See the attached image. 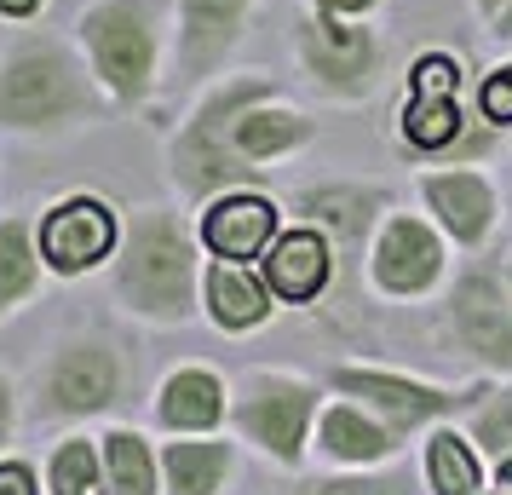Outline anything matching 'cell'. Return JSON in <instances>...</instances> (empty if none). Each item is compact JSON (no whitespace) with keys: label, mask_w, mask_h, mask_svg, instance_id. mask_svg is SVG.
<instances>
[{"label":"cell","mask_w":512,"mask_h":495,"mask_svg":"<svg viewBox=\"0 0 512 495\" xmlns=\"http://www.w3.org/2000/svg\"><path fill=\"white\" fill-rule=\"evenodd\" d=\"M311 455L328 467H386L403 455V432L351 398H328L311 432Z\"/></svg>","instance_id":"obj_18"},{"label":"cell","mask_w":512,"mask_h":495,"mask_svg":"<svg viewBox=\"0 0 512 495\" xmlns=\"http://www.w3.org/2000/svg\"><path fill=\"white\" fill-rule=\"evenodd\" d=\"M47 0H0V18H35Z\"/></svg>","instance_id":"obj_32"},{"label":"cell","mask_w":512,"mask_h":495,"mask_svg":"<svg viewBox=\"0 0 512 495\" xmlns=\"http://www.w3.org/2000/svg\"><path fill=\"white\" fill-rule=\"evenodd\" d=\"M305 6H317V12H334V18H369L380 0H305Z\"/></svg>","instance_id":"obj_31"},{"label":"cell","mask_w":512,"mask_h":495,"mask_svg":"<svg viewBox=\"0 0 512 495\" xmlns=\"http://www.w3.org/2000/svg\"><path fill=\"white\" fill-rule=\"evenodd\" d=\"M507 75H512V64H507Z\"/></svg>","instance_id":"obj_37"},{"label":"cell","mask_w":512,"mask_h":495,"mask_svg":"<svg viewBox=\"0 0 512 495\" xmlns=\"http://www.w3.org/2000/svg\"><path fill=\"white\" fill-rule=\"evenodd\" d=\"M127 398V352L98 329H70L35 363V415L41 421H98Z\"/></svg>","instance_id":"obj_7"},{"label":"cell","mask_w":512,"mask_h":495,"mask_svg":"<svg viewBox=\"0 0 512 495\" xmlns=\"http://www.w3.org/2000/svg\"><path fill=\"white\" fill-rule=\"evenodd\" d=\"M81 58L110 104H144L162 81V12L156 0H93L75 18Z\"/></svg>","instance_id":"obj_6"},{"label":"cell","mask_w":512,"mask_h":495,"mask_svg":"<svg viewBox=\"0 0 512 495\" xmlns=\"http://www.w3.org/2000/svg\"><path fill=\"white\" fill-rule=\"evenodd\" d=\"M179 6V75L213 81L254 24V0H173Z\"/></svg>","instance_id":"obj_16"},{"label":"cell","mask_w":512,"mask_h":495,"mask_svg":"<svg viewBox=\"0 0 512 495\" xmlns=\"http://www.w3.org/2000/svg\"><path fill=\"white\" fill-rule=\"evenodd\" d=\"M150 409H156V426L167 438H202V432H219L231 421V392L208 363H185L156 386Z\"/></svg>","instance_id":"obj_19"},{"label":"cell","mask_w":512,"mask_h":495,"mask_svg":"<svg viewBox=\"0 0 512 495\" xmlns=\"http://www.w3.org/2000/svg\"><path fill=\"white\" fill-rule=\"evenodd\" d=\"M288 495H432L426 490V472H415L403 455L386 467H334L317 478H300Z\"/></svg>","instance_id":"obj_25"},{"label":"cell","mask_w":512,"mask_h":495,"mask_svg":"<svg viewBox=\"0 0 512 495\" xmlns=\"http://www.w3.org/2000/svg\"><path fill=\"white\" fill-rule=\"evenodd\" d=\"M420 202L455 248H484L501 225V190L478 167H426L420 173Z\"/></svg>","instance_id":"obj_13"},{"label":"cell","mask_w":512,"mask_h":495,"mask_svg":"<svg viewBox=\"0 0 512 495\" xmlns=\"http://www.w3.org/2000/svg\"><path fill=\"white\" fill-rule=\"evenodd\" d=\"M369 288L386 300H426L449 277V236L420 213H386L369 242Z\"/></svg>","instance_id":"obj_11"},{"label":"cell","mask_w":512,"mask_h":495,"mask_svg":"<svg viewBox=\"0 0 512 495\" xmlns=\"http://www.w3.org/2000/svg\"><path fill=\"white\" fill-rule=\"evenodd\" d=\"M323 415V386L300 369H242L231 386V432L271 467L300 472Z\"/></svg>","instance_id":"obj_4"},{"label":"cell","mask_w":512,"mask_h":495,"mask_svg":"<svg viewBox=\"0 0 512 495\" xmlns=\"http://www.w3.org/2000/svg\"><path fill=\"white\" fill-rule=\"evenodd\" d=\"M282 300L271 294V283L259 277L254 265L242 260H208L202 271V311L219 334H248L259 323H271V311Z\"/></svg>","instance_id":"obj_20"},{"label":"cell","mask_w":512,"mask_h":495,"mask_svg":"<svg viewBox=\"0 0 512 495\" xmlns=\"http://www.w3.org/2000/svg\"><path fill=\"white\" fill-rule=\"evenodd\" d=\"M420 472H426V490L432 495H478L484 490V461H478V444L466 438L461 421H443L426 432Z\"/></svg>","instance_id":"obj_23"},{"label":"cell","mask_w":512,"mask_h":495,"mask_svg":"<svg viewBox=\"0 0 512 495\" xmlns=\"http://www.w3.org/2000/svg\"><path fill=\"white\" fill-rule=\"evenodd\" d=\"M472 6H478V18H484V24H495V18H501V6H507V0H472Z\"/></svg>","instance_id":"obj_34"},{"label":"cell","mask_w":512,"mask_h":495,"mask_svg":"<svg viewBox=\"0 0 512 495\" xmlns=\"http://www.w3.org/2000/svg\"><path fill=\"white\" fill-rule=\"evenodd\" d=\"M501 283H507V300H512V260H507V277H501Z\"/></svg>","instance_id":"obj_36"},{"label":"cell","mask_w":512,"mask_h":495,"mask_svg":"<svg viewBox=\"0 0 512 495\" xmlns=\"http://www.w3.org/2000/svg\"><path fill=\"white\" fill-rule=\"evenodd\" d=\"M41 271H47V260H41V242H35V219L6 213L0 219V323L35 300Z\"/></svg>","instance_id":"obj_22"},{"label":"cell","mask_w":512,"mask_h":495,"mask_svg":"<svg viewBox=\"0 0 512 495\" xmlns=\"http://www.w3.org/2000/svg\"><path fill=\"white\" fill-rule=\"evenodd\" d=\"M334 271H340V254H334V242L328 231L317 225H282L277 242L265 248V260H259V277L271 283L282 306H311V300H323L328 283H334Z\"/></svg>","instance_id":"obj_17"},{"label":"cell","mask_w":512,"mask_h":495,"mask_svg":"<svg viewBox=\"0 0 512 495\" xmlns=\"http://www.w3.org/2000/svg\"><path fill=\"white\" fill-rule=\"evenodd\" d=\"M495 490L512 495V461H495Z\"/></svg>","instance_id":"obj_35"},{"label":"cell","mask_w":512,"mask_h":495,"mask_svg":"<svg viewBox=\"0 0 512 495\" xmlns=\"http://www.w3.org/2000/svg\"><path fill=\"white\" fill-rule=\"evenodd\" d=\"M277 231H282L277 196H265V190H254V185L225 190V196L202 202V219H196V236H202L208 260L254 265V260H265V248L277 242Z\"/></svg>","instance_id":"obj_15"},{"label":"cell","mask_w":512,"mask_h":495,"mask_svg":"<svg viewBox=\"0 0 512 495\" xmlns=\"http://www.w3.org/2000/svg\"><path fill=\"white\" fill-rule=\"evenodd\" d=\"M121 231H127L121 208L104 202V196H93V190H70V196H58L52 208H41V219H35L41 260H47V271L64 277V283L98 271L104 260H116Z\"/></svg>","instance_id":"obj_10"},{"label":"cell","mask_w":512,"mask_h":495,"mask_svg":"<svg viewBox=\"0 0 512 495\" xmlns=\"http://www.w3.org/2000/svg\"><path fill=\"white\" fill-rule=\"evenodd\" d=\"M443 317L449 334L484 375H507L512 380V300L507 283L484 271V265H466L461 277L443 294Z\"/></svg>","instance_id":"obj_12"},{"label":"cell","mask_w":512,"mask_h":495,"mask_svg":"<svg viewBox=\"0 0 512 495\" xmlns=\"http://www.w3.org/2000/svg\"><path fill=\"white\" fill-rule=\"evenodd\" d=\"M466 438L478 444V455H489V461H512V380H489V392L472 409L461 415Z\"/></svg>","instance_id":"obj_27"},{"label":"cell","mask_w":512,"mask_h":495,"mask_svg":"<svg viewBox=\"0 0 512 495\" xmlns=\"http://www.w3.org/2000/svg\"><path fill=\"white\" fill-rule=\"evenodd\" d=\"M98 449H104L110 495H162V449L139 426H104Z\"/></svg>","instance_id":"obj_24"},{"label":"cell","mask_w":512,"mask_h":495,"mask_svg":"<svg viewBox=\"0 0 512 495\" xmlns=\"http://www.w3.org/2000/svg\"><path fill=\"white\" fill-rule=\"evenodd\" d=\"M116 300L127 317L156 323V329H185L202 311V236L185 225L179 208H150L127 213V231L116 248Z\"/></svg>","instance_id":"obj_2"},{"label":"cell","mask_w":512,"mask_h":495,"mask_svg":"<svg viewBox=\"0 0 512 495\" xmlns=\"http://www.w3.org/2000/svg\"><path fill=\"white\" fill-rule=\"evenodd\" d=\"M478 121H489L495 133L512 127V75L507 70L484 75V87H478Z\"/></svg>","instance_id":"obj_28"},{"label":"cell","mask_w":512,"mask_h":495,"mask_svg":"<svg viewBox=\"0 0 512 495\" xmlns=\"http://www.w3.org/2000/svg\"><path fill=\"white\" fill-rule=\"evenodd\" d=\"M47 490L52 495H110L104 478V449L87 432H64L47 455Z\"/></svg>","instance_id":"obj_26"},{"label":"cell","mask_w":512,"mask_h":495,"mask_svg":"<svg viewBox=\"0 0 512 495\" xmlns=\"http://www.w3.org/2000/svg\"><path fill=\"white\" fill-rule=\"evenodd\" d=\"M294 213H300L305 225L328 231L340 265H357L363 271L374 231L392 213V196L380 185H305V190H294Z\"/></svg>","instance_id":"obj_14"},{"label":"cell","mask_w":512,"mask_h":495,"mask_svg":"<svg viewBox=\"0 0 512 495\" xmlns=\"http://www.w3.org/2000/svg\"><path fill=\"white\" fill-rule=\"evenodd\" d=\"M397 139L426 167H466V156H484L501 133L489 121H472L461 104V58L455 52H420L409 70V98L397 110Z\"/></svg>","instance_id":"obj_5"},{"label":"cell","mask_w":512,"mask_h":495,"mask_svg":"<svg viewBox=\"0 0 512 495\" xmlns=\"http://www.w3.org/2000/svg\"><path fill=\"white\" fill-rule=\"evenodd\" d=\"M0 495H41V478L24 455H0Z\"/></svg>","instance_id":"obj_29"},{"label":"cell","mask_w":512,"mask_h":495,"mask_svg":"<svg viewBox=\"0 0 512 495\" xmlns=\"http://www.w3.org/2000/svg\"><path fill=\"white\" fill-rule=\"evenodd\" d=\"M317 139V121L288 104L277 75L225 70L190 104L179 133L167 139V173L190 202H213L225 190L259 185V173Z\"/></svg>","instance_id":"obj_1"},{"label":"cell","mask_w":512,"mask_h":495,"mask_svg":"<svg viewBox=\"0 0 512 495\" xmlns=\"http://www.w3.org/2000/svg\"><path fill=\"white\" fill-rule=\"evenodd\" d=\"M328 392L363 403L369 415L392 421L403 438H415V432H432L443 421H461L489 392V375L472 380V386H443V380H420V375H403V369H380V363H334Z\"/></svg>","instance_id":"obj_8"},{"label":"cell","mask_w":512,"mask_h":495,"mask_svg":"<svg viewBox=\"0 0 512 495\" xmlns=\"http://www.w3.org/2000/svg\"><path fill=\"white\" fill-rule=\"evenodd\" d=\"M110 110V93L98 87L87 58L75 47L35 35L0 58V133H70L93 127Z\"/></svg>","instance_id":"obj_3"},{"label":"cell","mask_w":512,"mask_h":495,"mask_svg":"<svg viewBox=\"0 0 512 495\" xmlns=\"http://www.w3.org/2000/svg\"><path fill=\"white\" fill-rule=\"evenodd\" d=\"M236 472V444L225 438H167L162 444V495H219Z\"/></svg>","instance_id":"obj_21"},{"label":"cell","mask_w":512,"mask_h":495,"mask_svg":"<svg viewBox=\"0 0 512 495\" xmlns=\"http://www.w3.org/2000/svg\"><path fill=\"white\" fill-rule=\"evenodd\" d=\"M12 432H18V386L12 375H0V455L12 449Z\"/></svg>","instance_id":"obj_30"},{"label":"cell","mask_w":512,"mask_h":495,"mask_svg":"<svg viewBox=\"0 0 512 495\" xmlns=\"http://www.w3.org/2000/svg\"><path fill=\"white\" fill-rule=\"evenodd\" d=\"M489 35H495V41H501V47H512V0H507V6H501V18H495V24H489Z\"/></svg>","instance_id":"obj_33"},{"label":"cell","mask_w":512,"mask_h":495,"mask_svg":"<svg viewBox=\"0 0 512 495\" xmlns=\"http://www.w3.org/2000/svg\"><path fill=\"white\" fill-rule=\"evenodd\" d=\"M294 58L317 93L351 104V98L374 93L386 47H380V29H369V18H334V12L300 6L294 12Z\"/></svg>","instance_id":"obj_9"}]
</instances>
